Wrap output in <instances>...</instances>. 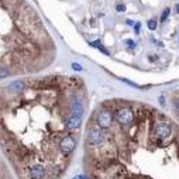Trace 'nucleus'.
<instances>
[{
  "mask_svg": "<svg viewBox=\"0 0 179 179\" xmlns=\"http://www.w3.org/2000/svg\"><path fill=\"white\" fill-rule=\"evenodd\" d=\"M154 119L144 145L134 135L130 142H119L103 130L100 145H89L93 154L86 169L87 179H179V133L156 134Z\"/></svg>",
  "mask_w": 179,
  "mask_h": 179,
  "instance_id": "nucleus-1",
  "label": "nucleus"
},
{
  "mask_svg": "<svg viewBox=\"0 0 179 179\" xmlns=\"http://www.w3.org/2000/svg\"><path fill=\"white\" fill-rule=\"evenodd\" d=\"M134 109L130 107V106H123L117 109V111L114 113V120L117 124H121V126H126V124H130L134 120Z\"/></svg>",
  "mask_w": 179,
  "mask_h": 179,
  "instance_id": "nucleus-2",
  "label": "nucleus"
},
{
  "mask_svg": "<svg viewBox=\"0 0 179 179\" xmlns=\"http://www.w3.org/2000/svg\"><path fill=\"white\" fill-rule=\"evenodd\" d=\"M113 120H114V114L110 110L100 109L96 114V123L95 124H97L100 129H109L111 124H113Z\"/></svg>",
  "mask_w": 179,
  "mask_h": 179,
  "instance_id": "nucleus-3",
  "label": "nucleus"
},
{
  "mask_svg": "<svg viewBox=\"0 0 179 179\" xmlns=\"http://www.w3.org/2000/svg\"><path fill=\"white\" fill-rule=\"evenodd\" d=\"M75 148H76V138H75L72 134H68V135H65V137L61 140L59 150L66 158L75 151Z\"/></svg>",
  "mask_w": 179,
  "mask_h": 179,
  "instance_id": "nucleus-4",
  "label": "nucleus"
},
{
  "mask_svg": "<svg viewBox=\"0 0 179 179\" xmlns=\"http://www.w3.org/2000/svg\"><path fill=\"white\" fill-rule=\"evenodd\" d=\"M80 124H82V117L72 114V116H69L68 120H66V129L69 131H76L80 127Z\"/></svg>",
  "mask_w": 179,
  "mask_h": 179,
  "instance_id": "nucleus-5",
  "label": "nucleus"
},
{
  "mask_svg": "<svg viewBox=\"0 0 179 179\" xmlns=\"http://www.w3.org/2000/svg\"><path fill=\"white\" fill-rule=\"evenodd\" d=\"M9 89L14 93H21L26 90V82L24 80H13L9 83Z\"/></svg>",
  "mask_w": 179,
  "mask_h": 179,
  "instance_id": "nucleus-6",
  "label": "nucleus"
},
{
  "mask_svg": "<svg viewBox=\"0 0 179 179\" xmlns=\"http://www.w3.org/2000/svg\"><path fill=\"white\" fill-rule=\"evenodd\" d=\"M89 45H92V47H96V48H99V50H100L102 52H103V54H106V55H109V51L106 50V48H103V47H102V42L99 41V40H97V41H95V42H90V44H89Z\"/></svg>",
  "mask_w": 179,
  "mask_h": 179,
  "instance_id": "nucleus-7",
  "label": "nucleus"
},
{
  "mask_svg": "<svg viewBox=\"0 0 179 179\" xmlns=\"http://www.w3.org/2000/svg\"><path fill=\"white\" fill-rule=\"evenodd\" d=\"M10 76V71L7 68H0V78H7Z\"/></svg>",
  "mask_w": 179,
  "mask_h": 179,
  "instance_id": "nucleus-8",
  "label": "nucleus"
},
{
  "mask_svg": "<svg viewBox=\"0 0 179 179\" xmlns=\"http://www.w3.org/2000/svg\"><path fill=\"white\" fill-rule=\"evenodd\" d=\"M169 14H171V10L169 9L164 10V11H162V14H161V21H165V20L169 17Z\"/></svg>",
  "mask_w": 179,
  "mask_h": 179,
  "instance_id": "nucleus-9",
  "label": "nucleus"
},
{
  "mask_svg": "<svg viewBox=\"0 0 179 179\" xmlns=\"http://www.w3.org/2000/svg\"><path fill=\"white\" fill-rule=\"evenodd\" d=\"M147 26H148V28H150V30H156V26H158V23H156L155 20H150Z\"/></svg>",
  "mask_w": 179,
  "mask_h": 179,
  "instance_id": "nucleus-10",
  "label": "nucleus"
},
{
  "mask_svg": "<svg viewBox=\"0 0 179 179\" xmlns=\"http://www.w3.org/2000/svg\"><path fill=\"white\" fill-rule=\"evenodd\" d=\"M116 10H117L119 13H123V11H126V6L124 5H117L116 6Z\"/></svg>",
  "mask_w": 179,
  "mask_h": 179,
  "instance_id": "nucleus-11",
  "label": "nucleus"
},
{
  "mask_svg": "<svg viewBox=\"0 0 179 179\" xmlns=\"http://www.w3.org/2000/svg\"><path fill=\"white\" fill-rule=\"evenodd\" d=\"M127 45H129V48H134V47H135V42L133 41V40H127Z\"/></svg>",
  "mask_w": 179,
  "mask_h": 179,
  "instance_id": "nucleus-12",
  "label": "nucleus"
},
{
  "mask_svg": "<svg viewBox=\"0 0 179 179\" xmlns=\"http://www.w3.org/2000/svg\"><path fill=\"white\" fill-rule=\"evenodd\" d=\"M123 82H126V83H129L130 86H134V87H140L138 85H135V83H133V82H130V80H127V79H121Z\"/></svg>",
  "mask_w": 179,
  "mask_h": 179,
  "instance_id": "nucleus-13",
  "label": "nucleus"
},
{
  "mask_svg": "<svg viewBox=\"0 0 179 179\" xmlns=\"http://www.w3.org/2000/svg\"><path fill=\"white\" fill-rule=\"evenodd\" d=\"M72 68H74L75 71H82V66L79 64H72Z\"/></svg>",
  "mask_w": 179,
  "mask_h": 179,
  "instance_id": "nucleus-14",
  "label": "nucleus"
},
{
  "mask_svg": "<svg viewBox=\"0 0 179 179\" xmlns=\"http://www.w3.org/2000/svg\"><path fill=\"white\" fill-rule=\"evenodd\" d=\"M138 31H140V23H137L135 24V32L138 34Z\"/></svg>",
  "mask_w": 179,
  "mask_h": 179,
  "instance_id": "nucleus-15",
  "label": "nucleus"
},
{
  "mask_svg": "<svg viewBox=\"0 0 179 179\" xmlns=\"http://www.w3.org/2000/svg\"><path fill=\"white\" fill-rule=\"evenodd\" d=\"M126 23L129 24V26H134V21H133V20H127V21H126Z\"/></svg>",
  "mask_w": 179,
  "mask_h": 179,
  "instance_id": "nucleus-16",
  "label": "nucleus"
},
{
  "mask_svg": "<svg viewBox=\"0 0 179 179\" xmlns=\"http://www.w3.org/2000/svg\"><path fill=\"white\" fill-rule=\"evenodd\" d=\"M75 179H87V178L86 176H83V175H79V176H76Z\"/></svg>",
  "mask_w": 179,
  "mask_h": 179,
  "instance_id": "nucleus-17",
  "label": "nucleus"
},
{
  "mask_svg": "<svg viewBox=\"0 0 179 179\" xmlns=\"http://www.w3.org/2000/svg\"><path fill=\"white\" fill-rule=\"evenodd\" d=\"M176 13L179 14V3H178V5H176Z\"/></svg>",
  "mask_w": 179,
  "mask_h": 179,
  "instance_id": "nucleus-18",
  "label": "nucleus"
}]
</instances>
